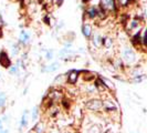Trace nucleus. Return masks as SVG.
<instances>
[{
	"label": "nucleus",
	"mask_w": 147,
	"mask_h": 133,
	"mask_svg": "<svg viewBox=\"0 0 147 133\" xmlns=\"http://www.w3.org/2000/svg\"><path fill=\"white\" fill-rule=\"evenodd\" d=\"M30 33L27 31V30H21L20 33H19V38H18V42L19 44H22V45H26L30 42Z\"/></svg>",
	"instance_id": "6e6552de"
},
{
	"label": "nucleus",
	"mask_w": 147,
	"mask_h": 133,
	"mask_svg": "<svg viewBox=\"0 0 147 133\" xmlns=\"http://www.w3.org/2000/svg\"><path fill=\"white\" fill-rule=\"evenodd\" d=\"M19 52H20V47H19V43L13 44V45H12V49H11V53H12V56L17 57V56L19 54Z\"/></svg>",
	"instance_id": "393cba45"
},
{
	"label": "nucleus",
	"mask_w": 147,
	"mask_h": 133,
	"mask_svg": "<svg viewBox=\"0 0 147 133\" xmlns=\"http://www.w3.org/2000/svg\"><path fill=\"white\" fill-rule=\"evenodd\" d=\"M28 113H29L28 110H24L23 113H22L21 119H20V126H19L20 131H21L23 128H26V126H28Z\"/></svg>",
	"instance_id": "2eb2a0df"
},
{
	"label": "nucleus",
	"mask_w": 147,
	"mask_h": 133,
	"mask_svg": "<svg viewBox=\"0 0 147 133\" xmlns=\"http://www.w3.org/2000/svg\"><path fill=\"white\" fill-rule=\"evenodd\" d=\"M0 81H2V75H1V73H0Z\"/></svg>",
	"instance_id": "c9c22d12"
},
{
	"label": "nucleus",
	"mask_w": 147,
	"mask_h": 133,
	"mask_svg": "<svg viewBox=\"0 0 147 133\" xmlns=\"http://www.w3.org/2000/svg\"><path fill=\"white\" fill-rule=\"evenodd\" d=\"M100 8H102L105 12H115L116 5L115 0H98Z\"/></svg>",
	"instance_id": "20e7f679"
},
{
	"label": "nucleus",
	"mask_w": 147,
	"mask_h": 133,
	"mask_svg": "<svg viewBox=\"0 0 147 133\" xmlns=\"http://www.w3.org/2000/svg\"><path fill=\"white\" fill-rule=\"evenodd\" d=\"M129 74H131L132 78H134V77H138V75H143V74H145V69L142 68L140 66H135L131 69Z\"/></svg>",
	"instance_id": "4468645a"
},
{
	"label": "nucleus",
	"mask_w": 147,
	"mask_h": 133,
	"mask_svg": "<svg viewBox=\"0 0 147 133\" xmlns=\"http://www.w3.org/2000/svg\"><path fill=\"white\" fill-rule=\"evenodd\" d=\"M34 132L36 133H44L45 131V123L43 121H39L37 124L34 126Z\"/></svg>",
	"instance_id": "a211bd4d"
},
{
	"label": "nucleus",
	"mask_w": 147,
	"mask_h": 133,
	"mask_svg": "<svg viewBox=\"0 0 147 133\" xmlns=\"http://www.w3.org/2000/svg\"><path fill=\"white\" fill-rule=\"evenodd\" d=\"M12 64V61L10 59L9 54L7 53V51L1 50L0 51V66L5 69H9Z\"/></svg>",
	"instance_id": "39448f33"
},
{
	"label": "nucleus",
	"mask_w": 147,
	"mask_h": 133,
	"mask_svg": "<svg viewBox=\"0 0 147 133\" xmlns=\"http://www.w3.org/2000/svg\"><path fill=\"white\" fill-rule=\"evenodd\" d=\"M94 87H95L96 91H97V93H102V94H103L104 92L109 91V90H107V88H106V87L104 86V83L102 82L101 78L96 79L95 81H94Z\"/></svg>",
	"instance_id": "ddd939ff"
},
{
	"label": "nucleus",
	"mask_w": 147,
	"mask_h": 133,
	"mask_svg": "<svg viewBox=\"0 0 147 133\" xmlns=\"http://www.w3.org/2000/svg\"><path fill=\"white\" fill-rule=\"evenodd\" d=\"M3 26V20H2V18H1V16H0V28Z\"/></svg>",
	"instance_id": "2f4dec72"
},
{
	"label": "nucleus",
	"mask_w": 147,
	"mask_h": 133,
	"mask_svg": "<svg viewBox=\"0 0 147 133\" xmlns=\"http://www.w3.org/2000/svg\"><path fill=\"white\" fill-rule=\"evenodd\" d=\"M88 133H101V128L96 124L90 126V129L88 130Z\"/></svg>",
	"instance_id": "5701e85b"
},
{
	"label": "nucleus",
	"mask_w": 147,
	"mask_h": 133,
	"mask_svg": "<svg viewBox=\"0 0 147 133\" xmlns=\"http://www.w3.org/2000/svg\"><path fill=\"white\" fill-rule=\"evenodd\" d=\"M8 70H9V73L11 75H19V73H20V69L17 64H11V66Z\"/></svg>",
	"instance_id": "412c9836"
},
{
	"label": "nucleus",
	"mask_w": 147,
	"mask_h": 133,
	"mask_svg": "<svg viewBox=\"0 0 147 133\" xmlns=\"http://www.w3.org/2000/svg\"><path fill=\"white\" fill-rule=\"evenodd\" d=\"M121 59L125 66H133L137 62V54L132 47L124 45L121 51Z\"/></svg>",
	"instance_id": "f257e3e1"
},
{
	"label": "nucleus",
	"mask_w": 147,
	"mask_h": 133,
	"mask_svg": "<svg viewBox=\"0 0 147 133\" xmlns=\"http://www.w3.org/2000/svg\"><path fill=\"white\" fill-rule=\"evenodd\" d=\"M7 105V94L5 92H0V109H3Z\"/></svg>",
	"instance_id": "4be33fe9"
},
{
	"label": "nucleus",
	"mask_w": 147,
	"mask_h": 133,
	"mask_svg": "<svg viewBox=\"0 0 147 133\" xmlns=\"http://www.w3.org/2000/svg\"><path fill=\"white\" fill-rule=\"evenodd\" d=\"M104 133H113V131H112L111 129H109V130H106V131H105Z\"/></svg>",
	"instance_id": "72a5a7b5"
},
{
	"label": "nucleus",
	"mask_w": 147,
	"mask_h": 133,
	"mask_svg": "<svg viewBox=\"0 0 147 133\" xmlns=\"http://www.w3.org/2000/svg\"><path fill=\"white\" fill-rule=\"evenodd\" d=\"M62 2H63V0H58V1H57V3H58L57 6H59V7H61V6H62V5H61Z\"/></svg>",
	"instance_id": "c756f323"
},
{
	"label": "nucleus",
	"mask_w": 147,
	"mask_h": 133,
	"mask_svg": "<svg viewBox=\"0 0 147 133\" xmlns=\"http://www.w3.org/2000/svg\"><path fill=\"white\" fill-rule=\"evenodd\" d=\"M145 79H146V75L143 74V75H138V77H134V78H132V81L134 82V83H142Z\"/></svg>",
	"instance_id": "b1692460"
},
{
	"label": "nucleus",
	"mask_w": 147,
	"mask_h": 133,
	"mask_svg": "<svg viewBox=\"0 0 147 133\" xmlns=\"http://www.w3.org/2000/svg\"><path fill=\"white\" fill-rule=\"evenodd\" d=\"M133 0H115V5L116 8H127L131 3H132Z\"/></svg>",
	"instance_id": "f3484780"
},
{
	"label": "nucleus",
	"mask_w": 147,
	"mask_h": 133,
	"mask_svg": "<svg viewBox=\"0 0 147 133\" xmlns=\"http://www.w3.org/2000/svg\"><path fill=\"white\" fill-rule=\"evenodd\" d=\"M101 78V80L102 82L104 83V86L107 88L109 91H115V86H114V83L113 82H111L109 79H106V78H102V77H100Z\"/></svg>",
	"instance_id": "6ab92c4d"
},
{
	"label": "nucleus",
	"mask_w": 147,
	"mask_h": 133,
	"mask_svg": "<svg viewBox=\"0 0 147 133\" xmlns=\"http://www.w3.org/2000/svg\"><path fill=\"white\" fill-rule=\"evenodd\" d=\"M0 133H9V130H8V129H6V130H2Z\"/></svg>",
	"instance_id": "473e14b6"
},
{
	"label": "nucleus",
	"mask_w": 147,
	"mask_h": 133,
	"mask_svg": "<svg viewBox=\"0 0 147 133\" xmlns=\"http://www.w3.org/2000/svg\"><path fill=\"white\" fill-rule=\"evenodd\" d=\"M92 43H93V45L95 47L96 49H100L101 47H102V36L100 35V33H92Z\"/></svg>",
	"instance_id": "9b49d317"
},
{
	"label": "nucleus",
	"mask_w": 147,
	"mask_h": 133,
	"mask_svg": "<svg viewBox=\"0 0 147 133\" xmlns=\"http://www.w3.org/2000/svg\"><path fill=\"white\" fill-rule=\"evenodd\" d=\"M40 117V107L39 105H36L32 111H31V120L32 121H37Z\"/></svg>",
	"instance_id": "aec40b11"
},
{
	"label": "nucleus",
	"mask_w": 147,
	"mask_h": 133,
	"mask_svg": "<svg viewBox=\"0 0 147 133\" xmlns=\"http://www.w3.org/2000/svg\"><path fill=\"white\" fill-rule=\"evenodd\" d=\"M82 78H83V80L85 82H91V81H94V79H95V74L93 73V72H90V71H82Z\"/></svg>",
	"instance_id": "dca6fc26"
},
{
	"label": "nucleus",
	"mask_w": 147,
	"mask_h": 133,
	"mask_svg": "<svg viewBox=\"0 0 147 133\" xmlns=\"http://www.w3.org/2000/svg\"><path fill=\"white\" fill-rule=\"evenodd\" d=\"M8 119H9V117H8V115H3V117H2V119H1V121H2V122H7Z\"/></svg>",
	"instance_id": "c85d7f7f"
},
{
	"label": "nucleus",
	"mask_w": 147,
	"mask_h": 133,
	"mask_svg": "<svg viewBox=\"0 0 147 133\" xmlns=\"http://www.w3.org/2000/svg\"><path fill=\"white\" fill-rule=\"evenodd\" d=\"M88 1H90V0H82L83 3H86V2H88Z\"/></svg>",
	"instance_id": "f704fd0d"
},
{
	"label": "nucleus",
	"mask_w": 147,
	"mask_h": 133,
	"mask_svg": "<svg viewBox=\"0 0 147 133\" xmlns=\"http://www.w3.org/2000/svg\"><path fill=\"white\" fill-rule=\"evenodd\" d=\"M60 66H61L60 62L55 61V62H52V63L48 64V66H44L43 69H42V72H47V73H50V72H54V71L59 70Z\"/></svg>",
	"instance_id": "9d476101"
},
{
	"label": "nucleus",
	"mask_w": 147,
	"mask_h": 133,
	"mask_svg": "<svg viewBox=\"0 0 147 133\" xmlns=\"http://www.w3.org/2000/svg\"><path fill=\"white\" fill-rule=\"evenodd\" d=\"M44 22H45L47 24L51 26V16H50V15L45 16V17H44Z\"/></svg>",
	"instance_id": "cd10ccee"
},
{
	"label": "nucleus",
	"mask_w": 147,
	"mask_h": 133,
	"mask_svg": "<svg viewBox=\"0 0 147 133\" xmlns=\"http://www.w3.org/2000/svg\"><path fill=\"white\" fill-rule=\"evenodd\" d=\"M53 58H54V51L52 49L48 50L47 53H45V60L47 61H51V60H53Z\"/></svg>",
	"instance_id": "a878e982"
},
{
	"label": "nucleus",
	"mask_w": 147,
	"mask_h": 133,
	"mask_svg": "<svg viewBox=\"0 0 147 133\" xmlns=\"http://www.w3.org/2000/svg\"><path fill=\"white\" fill-rule=\"evenodd\" d=\"M103 101V107H102V110H104L106 113H116L118 111V108L115 101L111 98H106L102 100Z\"/></svg>",
	"instance_id": "7ed1b4c3"
},
{
	"label": "nucleus",
	"mask_w": 147,
	"mask_h": 133,
	"mask_svg": "<svg viewBox=\"0 0 147 133\" xmlns=\"http://www.w3.org/2000/svg\"><path fill=\"white\" fill-rule=\"evenodd\" d=\"M85 15L90 19H96L97 18V7L95 6H88L85 10Z\"/></svg>",
	"instance_id": "f8f14e48"
},
{
	"label": "nucleus",
	"mask_w": 147,
	"mask_h": 133,
	"mask_svg": "<svg viewBox=\"0 0 147 133\" xmlns=\"http://www.w3.org/2000/svg\"><path fill=\"white\" fill-rule=\"evenodd\" d=\"M82 33H83V36L86 38V39H91L92 33H93V27H92V24L84 22L82 24Z\"/></svg>",
	"instance_id": "1a4fd4ad"
},
{
	"label": "nucleus",
	"mask_w": 147,
	"mask_h": 133,
	"mask_svg": "<svg viewBox=\"0 0 147 133\" xmlns=\"http://www.w3.org/2000/svg\"><path fill=\"white\" fill-rule=\"evenodd\" d=\"M2 123H3V122H2V121H1V119H0V132H1L2 130H3V126H2Z\"/></svg>",
	"instance_id": "7c9ffc66"
},
{
	"label": "nucleus",
	"mask_w": 147,
	"mask_h": 133,
	"mask_svg": "<svg viewBox=\"0 0 147 133\" xmlns=\"http://www.w3.org/2000/svg\"><path fill=\"white\" fill-rule=\"evenodd\" d=\"M64 133H72V132H70V131H65Z\"/></svg>",
	"instance_id": "4c0bfd02"
},
{
	"label": "nucleus",
	"mask_w": 147,
	"mask_h": 133,
	"mask_svg": "<svg viewBox=\"0 0 147 133\" xmlns=\"http://www.w3.org/2000/svg\"><path fill=\"white\" fill-rule=\"evenodd\" d=\"M63 79H64V74H59L58 77H55V79H54V84L57 83V82H59V83H62V81H63Z\"/></svg>",
	"instance_id": "bb28decb"
},
{
	"label": "nucleus",
	"mask_w": 147,
	"mask_h": 133,
	"mask_svg": "<svg viewBox=\"0 0 147 133\" xmlns=\"http://www.w3.org/2000/svg\"><path fill=\"white\" fill-rule=\"evenodd\" d=\"M81 71H76V70H71L66 73V82L70 84H75L78 82V79L80 77Z\"/></svg>",
	"instance_id": "423d86ee"
},
{
	"label": "nucleus",
	"mask_w": 147,
	"mask_h": 133,
	"mask_svg": "<svg viewBox=\"0 0 147 133\" xmlns=\"http://www.w3.org/2000/svg\"><path fill=\"white\" fill-rule=\"evenodd\" d=\"M38 2H42V1H43V0H37Z\"/></svg>",
	"instance_id": "e433bc0d"
},
{
	"label": "nucleus",
	"mask_w": 147,
	"mask_h": 133,
	"mask_svg": "<svg viewBox=\"0 0 147 133\" xmlns=\"http://www.w3.org/2000/svg\"><path fill=\"white\" fill-rule=\"evenodd\" d=\"M102 107H103V101L101 99H97V98L90 99L88 101H86V103H85V109L92 111V112H98V111H101L102 110Z\"/></svg>",
	"instance_id": "f03ea898"
},
{
	"label": "nucleus",
	"mask_w": 147,
	"mask_h": 133,
	"mask_svg": "<svg viewBox=\"0 0 147 133\" xmlns=\"http://www.w3.org/2000/svg\"><path fill=\"white\" fill-rule=\"evenodd\" d=\"M75 53H76V52L73 51V50L70 49V48H63V49L60 50L58 54H59V57L61 59L67 60V59H70V58H72L73 56H75Z\"/></svg>",
	"instance_id": "0eeeda50"
}]
</instances>
